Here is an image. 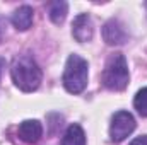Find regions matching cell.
Wrapping results in <instances>:
<instances>
[{"label": "cell", "mask_w": 147, "mask_h": 145, "mask_svg": "<svg viewBox=\"0 0 147 145\" xmlns=\"http://www.w3.org/2000/svg\"><path fill=\"white\" fill-rule=\"evenodd\" d=\"M103 85L110 91H125L130 80L127 58L121 53H115L106 60L105 70H103Z\"/></svg>", "instance_id": "cell-3"}, {"label": "cell", "mask_w": 147, "mask_h": 145, "mask_svg": "<svg viewBox=\"0 0 147 145\" xmlns=\"http://www.w3.org/2000/svg\"><path fill=\"white\" fill-rule=\"evenodd\" d=\"M0 38H2V28H0Z\"/></svg>", "instance_id": "cell-14"}, {"label": "cell", "mask_w": 147, "mask_h": 145, "mask_svg": "<svg viewBox=\"0 0 147 145\" xmlns=\"http://www.w3.org/2000/svg\"><path fill=\"white\" fill-rule=\"evenodd\" d=\"M130 145H147V135H142V137H137L135 140H132Z\"/></svg>", "instance_id": "cell-12"}, {"label": "cell", "mask_w": 147, "mask_h": 145, "mask_svg": "<svg viewBox=\"0 0 147 145\" xmlns=\"http://www.w3.org/2000/svg\"><path fill=\"white\" fill-rule=\"evenodd\" d=\"M10 77L17 89H21L22 92H33L39 87L43 75H41V68L38 67L36 60L31 55L24 53L14 58L12 67H10Z\"/></svg>", "instance_id": "cell-1"}, {"label": "cell", "mask_w": 147, "mask_h": 145, "mask_svg": "<svg viewBox=\"0 0 147 145\" xmlns=\"http://www.w3.org/2000/svg\"><path fill=\"white\" fill-rule=\"evenodd\" d=\"M67 10H69V3L63 2V0L51 2L48 5V15H50L53 24H62L67 17Z\"/></svg>", "instance_id": "cell-10"}, {"label": "cell", "mask_w": 147, "mask_h": 145, "mask_svg": "<svg viewBox=\"0 0 147 145\" xmlns=\"http://www.w3.org/2000/svg\"><path fill=\"white\" fill-rule=\"evenodd\" d=\"M72 36L79 43H86L91 41L94 36V26L92 21L87 14H79L72 22Z\"/></svg>", "instance_id": "cell-6"}, {"label": "cell", "mask_w": 147, "mask_h": 145, "mask_svg": "<svg viewBox=\"0 0 147 145\" xmlns=\"http://www.w3.org/2000/svg\"><path fill=\"white\" fill-rule=\"evenodd\" d=\"M135 130V118L128 111H116L110 123V137L113 142L120 144Z\"/></svg>", "instance_id": "cell-4"}, {"label": "cell", "mask_w": 147, "mask_h": 145, "mask_svg": "<svg viewBox=\"0 0 147 145\" xmlns=\"http://www.w3.org/2000/svg\"><path fill=\"white\" fill-rule=\"evenodd\" d=\"M33 15H34L33 9L29 5H22L12 14L10 21H12V24L17 31H28L33 24Z\"/></svg>", "instance_id": "cell-8"}, {"label": "cell", "mask_w": 147, "mask_h": 145, "mask_svg": "<svg viewBox=\"0 0 147 145\" xmlns=\"http://www.w3.org/2000/svg\"><path fill=\"white\" fill-rule=\"evenodd\" d=\"M62 145H86V133L79 125H70L62 138Z\"/></svg>", "instance_id": "cell-9"}, {"label": "cell", "mask_w": 147, "mask_h": 145, "mask_svg": "<svg viewBox=\"0 0 147 145\" xmlns=\"http://www.w3.org/2000/svg\"><path fill=\"white\" fill-rule=\"evenodd\" d=\"M3 68H5V60L0 58V80H2V72H3Z\"/></svg>", "instance_id": "cell-13"}, {"label": "cell", "mask_w": 147, "mask_h": 145, "mask_svg": "<svg viewBox=\"0 0 147 145\" xmlns=\"http://www.w3.org/2000/svg\"><path fill=\"white\" fill-rule=\"evenodd\" d=\"M134 106H135L137 113H139L140 116L147 118V87L140 89V91L135 94V97H134Z\"/></svg>", "instance_id": "cell-11"}, {"label": "cell", "mask_w": 147, "mask_h": 145, "mask_svg": "<svg viewBox=\"0 0 147 145\" xmlns=\"http://www.w3.org/2000/svg\"><path fill=\"white\" fill-rule=\"evenodd\" d=\"M87 79H89V65L87 62L79 56V55H70L65 63L63 70V87L70 94H80L87 87Z\"/></svg>", "instance_id": "cell-2"}, {"label": "cell", "mask_w": 147, "mask_h": 145, "mask_svg": "<svg viewBox=\"0 0 147 145\" xmlns=\"http://www.w3.org/2000/svg\"><path fill=\"white\" fill-rule=\"evenodd\" d=\"M17 135L22 142L26 144H38L41 135H43V126L38 119H26L19 125L17 128Z\"/></svg>", "instance_id": "cell-7"}, {"label": "cell", "mask_w": 147, "mask_h": 145, "mask_svg": "<svg viewBox=\"0 0 147 145\" xmlns=\"http://www.w3.org/2000/svg\"><path fill=\"white\" fill-rule=\"evenodd\" d=\"M103 39L110 46H120L128 41V33L118 19H110L103 26Z\"/></svg>", "instance_id": "cell-5"}]
</instances>
